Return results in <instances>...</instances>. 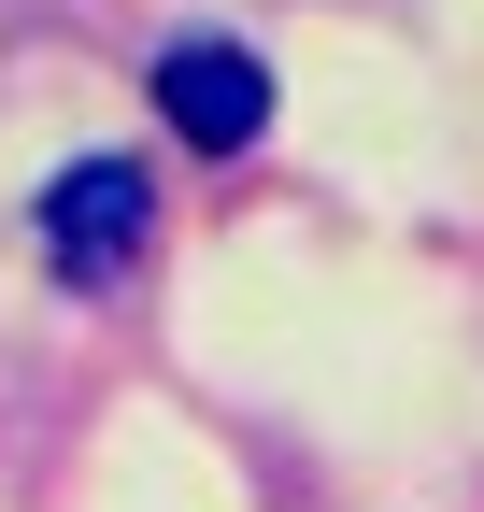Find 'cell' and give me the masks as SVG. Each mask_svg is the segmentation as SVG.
Wrapping results in <instances>:
<instances>
[{
  "label": "cell",
  "mask_w": 484,
  "mask_h": 512,
  "mask_svg": "<svg viewBox=\"0 0 484 512\" xmlns=\"http://www.w3.org/2000/svg\"><path fill=\"white\" fill-rule=\"evenodd\" d=\"M157 242V185L129 171V157H72L43 185V256L72 285H129V256Z\"/></svg>",
  "instance_id": "cell-1"
},
{
  "label": "cell",
  "mask_w": 484,
  "mask_h": 512,
  "mask_svg": "<svg viewBox=\"0 0 484 512\" xmlns=\"http://www.w3.org/2000/svg\"><path fill=\"white\" fill-rule=\"evenodd\" d=\"M157 114H171V143H200V157H242L271 128V72L242 43H171L157 57Z\"/></svg>",
  "instance_id": "cell-2"
}]
</instances>
